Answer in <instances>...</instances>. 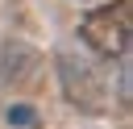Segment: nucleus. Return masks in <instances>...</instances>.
Instances as JSON below:
<instances>
[{"instance_id":"obj_3","label":"nucleus","mask_w":133,"mask_h":129,"mask_svg":"<svg viewBox=\"0 0 133 129\" xmlns=\"http://www.w3.org/2000/svg\"><path fill=\"white\" fill-rule=\"evenodd\" d=\"M37 67H42V58L29 46H4L0 50V79L4 83H29L37 75Z\"/></svg>"},{"instance_id":"obj_4","label":"nucleus","mask_w":133,"mask_h":129,"mask_svg":"<svg viewBox=\"0 0 133 129\" xmlns=\"http://www.w3.org/2000/svg\"><path fill=\"white\" fill-rule=\"evenodd\" d=\"M8 121H17V125H33L37 117H33V108H25V104H12V108H8Z\"/></svg>"},{"instance_id":"obj_2","label":"nucleus","mask_w":133,"mask_h":129,"mask_svg":"<svg viewBox=\"0 0 133 129\" xmlns=\"http://www.w3.org/2000/svg\"><path fill=\"white\" fill-rule=\"evenodd\" d=\"M58 79H62V92H66V100L75 108H83V112H108V104H112L108 100V83H104V75L91 62L58 54Z\"/></svg>"},{"instance_id":"obj_1","label":"nucleus","mask_w":133,"mask_h":129,"mask_svg":"<svg viewBox=\"0 0 133 129\" xmlns=\"http://www.w3.org/2000/svg\"><path fill=\"white\" fill-rule=\"evenodd\" d=\"M79 37L100 54V58H125L129 37H133V8L129 0H112L79 21Z\"/></svg>"}]
</instances>
